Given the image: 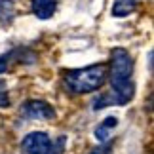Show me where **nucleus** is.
Wrapping results in <instances>:
<instances>
[{
  "label": "nucleus",
  "instance_id": "obj_1",
  "mask_svg": "<svg viewBox=\"0 0 154 154\" xmlns=\"http://www.w3.org/2000/svg\"><path fill=\"white\" fill-rule=\"evenodd\" d=\"M133 61L129 53L122 48L112 51L110 61V84H112V101L118 105H126L133 99L135 86L131 82Z\"/></svg>",
  "mask_w": 154,
  "mask_h": 154
},
{
  "label": "nucleus",
  "instance_id": "obj_2",
  "mask_svg": "<svg viewBox=\"0 0 154 154\" xmlns=\"http://www.w3.org/2000/svg\"><path fill=\"white\" fill-rule=\"evenodd\" d=\"M106 80V67L105 65H91L86 69L69 70L65 74V84L74 93H90L99 90Z\"/></svg>",
  "mask_w": 154,
  "mask_h": 154
},
{
  "label": "nucleus",
  "instance_id": "obj_3",
  "mask_svg": "<svg viewBox=\"0 0 154 154\" xmlns=\"http://www.w3.org/2000/svg\"><path fill=\"white\" fill-rule=\"evenodd\" d=\"M21 146L25 154H61L65 149V137L51 141L44 131H32L23 139Z\"/></svg>",
  "mask_w": 154,
  "mask_h": 154
},
{
  "label": "nucleus",
  "instance_id": "obj_4",
  "mask_svg": "<svg viewBox=\"0 0 154 154\" xmlns=\"http://www.w3.org/2000/svg\"><path fill=\"white\" fill-rule=\"evenodd\" d=\"M21 114L25 118H31V120H50V118L55 116V112H53V109L46 101L32 99V101H27L23 105Z\"/></svg>",
  "mask_w": 154,
  "mask_h": 154
},
{
  "label": "nucleus",
  "instance_id": "obj_5",
  "mask_svg": "<svg viewBox=\"0 0 154 154\" xmlns=\"http://www.w3.org/2000/svg\"><path fill=\"white\" fill-rule=\"evenodd\" d=\"M31 8L38 19H50L57 10V0H31Z\"/></svg>",
  "mask_w": 154,
  "mask_h": 154
},
{
  "label": "nucleus",
  "instance_id": "obj_6",
  "mask_svg": "<svg viewBox=\"0 0 154 154\" xmlns=\"http://www.w3.org/2000/svg\"><path fill=\"white\" fill-rule=\"evenodd\" d=\"M137 8V0H114L112 4V15L114 17H126L133 14Z\"/></svg>",
  "mask_w": 154,
  "mask_h": 154
},
{
  "label": "nucleus",
  "instance_id": "obj_7",
  "mask_svg": "<svg viewBox=\"0 0 154 154\" xmlns=\"http://www.w3.org/2000/svg\"><path fill=\"white\" fill-rule=\"evenodd\" d=\"M116 124H118V118H114V116H109V118H105L103 120V124L99 126L97 129H95V137H97V141L99 143H103V141H106L109 139V133H110V129L112 128H116Z\"/></svg>",
  "mask_w": 154,
  "mask_h": 154
},
{
  "label": "nucleus",
  "instance_id": "obj_8",
  "mask_svg": "<svg viewBox=\"0 0 154 154\" xmlns=\"http://www.w3.org/2000/svg\"><path fill=\"white\" fill-rule=\"evenodd\" d=\"M15 4L11 0H0V25H8L14 21Z\"/></svg>",
  "mask_w": 154,
  "mask_h": 154
},
{
  "label": "nucleus",
  "instance_id": "obj_9",
  "mask_svg": "<svg viewBox=\"0 0 154 154\" xmlns=\"http://www.w3.org/2000/svg\"><path fill=\"white\" fill-rule=\"evenodd\" d=\"M110 152V145H101L99 149H95V150H91L90 154H109Z\"/></svg>",
  "mask_w": 154,
  "mask_h": 154
},
{
  "label": "nucleus",
  "instance_id": "obj_10",
  "mask_svg": "<svg viewBox=\"0 0 154 154\" xmlns=\"http://www.w3.org/2000/svg\"><path fill=\"white\" fill-rule=\"evenodd\" d=\"M10 105V97L6 95L4 91H0V109H2V106H8Z\"/></svg>",
  "mask_w": 154,
  "mask_h": 154
},
{
  "label": "nucleus",
  "instance_id": "obj_11",
  "mask_svg": "<svg viewBox=\"0 0 154 154\" xmlns=\"http://www.w3.org/2000/svg\"><path fill=\"white\" fill-rule=\"evenodd\" d=\"M6 69H8V61H6L4 57H0V74L6 72Z\"/></svg>",
  "mask_w": 154,
  "mask_h": 154
}]
</instances>
